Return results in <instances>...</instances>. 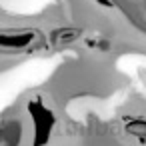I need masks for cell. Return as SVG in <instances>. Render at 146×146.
<instances>
[{
	"instance_id": "obj_1",
	"label": "cell",
	"mask_w": 146,
	"mask_h": 146,
	"mask_svg": "<svg viewBox=\"0 0 146 146\" xmlns=\"http://www.w3.org/2000/svg\"><path fill=\"white\" fill-rule=\"evenodd\" d=\"M32 38H34L32 32H20V34H14V32L8 34V32H4L2 34V44L8 46V48H22V46H28L32 42Z\"/></svg>"
},
{
	"instance_id": "obj_2",
	"label": "cell",
	"mask_w": 146,
	"mask_h": 146,
	"mask_svg": "<svg viewBox=\"0 0 146 146\" xmlns=\"http://www.w3.org/2000/svg\"><path fill=\"white\" fill-rule=\"evenodd\" d=\"M126 130L132 136H138L140 140H146V120H134V122L126 124Z\"/></svg>"
},
{
	"instance_id": "obj_3",
	"label": "cell",
	"mask_w": 146,
	"mask_h": 146,
	"mask_svg": "<svg viewBox=\"0 0 146 146\" xmlns=\"http://www.w3.org/2000/svg\"><path fill=\"white\" fill-rule=\"evenodd\" d=\"M98 2L102 4V6H112L114 2H112V0H98Z\"/></svg>"
}]
</instances>
